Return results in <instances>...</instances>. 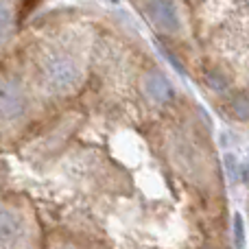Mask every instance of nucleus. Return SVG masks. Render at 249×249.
Instances as JSON below:
<instances>
[{
    "label": "nucleus",
    "mask_w": 249,
    "mask_h": 249,
    "mask_svg": "<svg viewBox=\"0 0 249 249\" xmlns=\"http://www.w3.org/2000/svg\"><path fill=\"white\" fill-rule=\"evenodd\" d=\"M79 72L77 64L70 57L55 55L44 64V83L51 92H68L79 83Z\"/></svg>",
    "instance_id": "obj_1"
},
{
    "label": "nucleus",
    "mask_w": 249,
    "mask_h": 249,
    "mask_svg": "<svg viewBox=\"0 0 249 249\" xmlns=\"http://www.w3.org/2000/svg\"><path fill=\"white\" fill-rule=\"evenodd\" d=\"M26 109V96L20 83L0 79V123H16Z\"/></svg>",
    "instance_id": "obj_2"
},
{
    "label": "nucleus",
    "mask_w": 249,
    "mask_h": 249,
    "mask_svg": "<svg viewBox=\"0 0 249 249\" xmlns=\"http://www.w3.org/2000/svg\"><path fill=\"white\" fill-rule=\"evenodd\" d=\"M149 20L164 33H177L181 29V18L175 0H144Z\"/></svg>",
    "instance_id": "obj_3"
},
{
    "label": "nucleus",
    "mask_w": 249,
    "mask_h": 249,
    "mask_svg": "<svg viewBox=\"0 0 249 249\" xmlns=\"http://www.w3.org/2000/svg\"><path fill=\"white\" fill-rule=\"evenodd\" d=\"M22 238V221L16 212L0 208V245L13 247Z\"/></svg>",
    "instance_id": "obj_4"
},
{
    "label": "nucleus",
    "mask_w": 249,
    "mask_h": 249,
    "mask_svg": "<svg viewBox=\"0 0 249 249\" xmlns=\"http://www.w3.org/2000/svg\"><path fill=\"white\" fill-rule=\"evenodd\" d=\"M144 92L151 101L155 103H166L168 99L173 96V88L168 83V79L164 77L162 72H151L146 74L144 79Z\"/></svg>",
    "instance_id": "obj_5"
},
{
    "label": "nucleus",
    "mask_w": 249,
    "mask_h": 249,
    "mask_svg": "<svg viewBox=\"0 0 249 249\" xmlns=\"http://www.w3.org/2000/svg\"><path fill=\"white\" fill-rule=\"evenodd\" d=\"M11 26H13L11 9H9L4 2H0V42H4V39L9 37V33H11Z\"/></svg>",
    "instance_id": "obj_6"
},
{
    "label": "nucleus",
    "mask_w": 249,
    "mask_h": 249,
    "mask_svg": "<svg viewBox=\"0 0 249 249\" xmlns=\"http://www.w3.org/2000/svg\"><path fill=\"white\" fill-rule=\"evenodd\" d=\"M114 2H116V0H114Z\"/></svg>",
    "instance_id": "obj_7"
}]
</instances>
